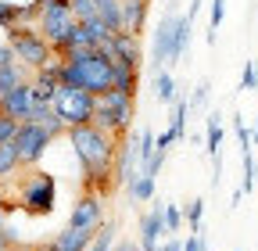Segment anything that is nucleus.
Wrapping results in <instances>:
<instances>
[{"instance_id":"nucleus-1","label":"nucleus","mask_w":258,"mask_h":251,"mask_svg":"<svg viewBox=\"0 0 258 251\" xmlns=\"http://www.w3.org/2000/svg\"><path fill=\"white\" fill-rule=\"evenodd\" d=\"M64 140H69L76 162H79V169H83L86 194L108 198V194L115 191L111 165H115V154H118V140L108 137L104 130H97V126H72V130L64 133Z\"/></svg>"},{"instance_id":"nucleus-2","label":"nucleus","mask_w":258,"mask_h":251,"mask_svg":"<svg viewBox=\"0 0 258 251\" xmlns=\"http://www.w3.org/2000/svg\"><path fill=\"white\" fill-rule=\"evenodd\" d=\"M61 86L90 90L93 97H104L108 90H115V61H108L97 47L72 50L69 57H61Z\"/></svg>"},{"instance_id":"nucleus-3","label":"nucleus","mask_w":258,"mask_h":251,"mask_svg":"<svg viewBox=\"0 0 258 251\" xmlns=\"http://www.w3.org/2000/svg\"><path fill=\"white\" fill-rule=\"evenodd\" d=\"M176 4H179V0H169L161 22L154 25V40H151V72H161L165 65H176V61H183V54L190 50L194 22H190Z\"/></svg>"},{"instance_id":"nucleus-4","label":"nucleus","mask_w":258,"mask_h":251,"mask_svg":"<svg viewBox=\"0 0 258 251\" xmlns=\"http://www.w3.org/2000/svg\"><path fill=\"white\" fill-rule=\"evenodd\" d=\"M133 118H137V97L118 93V90H108L104 97H97L93 126H97V130H104L108 137H115V140L133 137Z\"/></svg>"},{"instance_id":"nucleus-5","label":"nucleus","mask_w":258,"mask_h":251,"mask_svg":"<svg viewBox=\"0 0 258 251\" xmlns=\"http://www.w3.org/2000/svg\"><path fill=\"white\" fill-rule=\"evenodd\" d=\"M57 205V179L50 172L32 169L18 179V208L25 215H50Z\"/></svg>"},{"instance_id":"nucleus-6","label":"nucleus","mask_w":258,"mask_h":251,"mask_svg":"<svg viewBox=\"0 0 258 251\" xmlns=\"http://www.w3.org/2000/svg\"><path fill=\"white\" fill-rule=\"evenodd\" d=\"M4 43L15 50V61H18V65H25L29 72H36V69L50 65V61H57V57H54V47L40 36L36 25H15Z\"/></svg>"},{"instance_id":"nucleus-7","label":"nucleus","mask_w":258,"mask_h":251,"mask_svg":"<svg viewBox=\"0 0 258 251\" xmlns=\"http://www.w3.org/2000/svg\"><path fill=\"white\" fill-rule=\"evenodd\" d=\"M54 111L57 118L69 126H93V115H97V97L90 90H76V86H61L57 97H54Z\"/></svg>"},{"instance_id":"nucleus-8","label":"nucleus","mask_w":258,"mask_h":251,"mask_svg":"<svg viewBox=\"0 0 258 251\" xmlns=\"http://www.w3.org/2000/svg\"><path fill=\"white\" fill-rule=\"evenodd\" d=\"M54 137L47 126H36V122H22L18 126V137H15V147H18V162L22 165H36L43 154L50 151Z\"/></svg>"},{"instance_id":"nucleus-9","label":"nucleus","mask_w":258,"mask_h":251,"mask_svg":"<svg viewBox=\"0 0 258 251\" xmlns=\"http://www.w3.org/2000/svg\"><path fill=\"white\" fill-rule=\"evenodd\" d=\"M137 244L140 251H161V244H165L172 233L165 230V201H151V208L140 215V226H137Z\"/></svg>"},{"instance_id":"nucleus-10","label":"nucleus","mask_w":258,"mask_h":251,"mask_svg":"<svg viewBox=\"0 0 258 251\" xmlns=\"http://www.w3.org/2000/svg\"><path fill=\"white\" fill-rule=\"evenodd\" d=\"M97 50H101L108 61H115L118 69H137L140 72V65H144V43H140V36H129V33H115Z\"/></svg>"},{"instance_id":"nucleus-11","label":"nucleus","mask_w":258,"mask_h":251,"mask_svg":"<svg viewBox=\"0 0 258 251\" xmlns=\"http://www.w3.org/2000/svg\"><path fill=\"white\" fill-rule=\"evenodd\" d=\"M69 226L76 230H86V233H97L104 226V198L101 194H83L72 212H69Z\"/></svg>"},{"instance_id":"nucleus-12","label":"nucleus","mask_w":258,"mask_h":251,"mask_svg":"<svg viewBox=\"0 0 258 251\" xmlns=\"http://www.w3.org/2000/svg\"><path fill=\"white\" fill-rule=\"evenodd\" d=\"M222 137H226V126H222V111L215 108V111H208V115H205V151H208V158H212V169H215V176H212V186H219V176H222V154H219V147H222Z\"/></svg>"},{"instance_id":"nucleus-13","label":"nucleus","mask_w":258,"mask_h":251,"mask_svg":"<svg viewBox=\"0 0 258 251\" xmlns=\"http://www.w3.org/2000/svg\"><path fill=\"white\" fill-rule=\"evenodd\" d=\"M140 169V158H137V133L118 140V154H115V165H111V179L115 186H125L133 179V172Z\"/></svg>"},{"instance_id":"nucleus-14","label":"nucleus","mask_w":258,"mask_h":251,"mask_svg":"<svg viewBox=\"0 0 258 251\" xmlns=\"http://www.w3.org/2000/svg\"><path fill=\"white\" fill-rule=\"evenodd\" d=\"M32 83H22V86H15V90H8L4 97H0V111L4 115H11V118H18V122H25L29 118V111H32Z\"/></svg>"},{"instance_id":"nucleus-15","label":"nucleus","mask_w":258,"mask_h":251,"mask_svg":"<svg viewBox=\"0 0 258 251\" xmlns=\"http://www.w3.org/2000/svg\"><path fill=\"white\" fill-rule=\"evenodd\" d=\"M147 15H151V0H122V33L140 36L147 29Z\"/></svg>"},{"instance_id":"nucleus-16","label":"nucleus","mask_w":258,"mask_h":251,"mask_svg":"<svg viewBox=\"0 0 258 251\" xmlns=\"http://www.w3.org/2000/svg\"><path fill=\"white\" fill-rule=\"evenodd\" d=\"M154 191H158V176L151 172H133V179L125 183V194H129V205H151L154 201Z\"/></svg>"},{"instance_id":"nucleus-17","label":"nucleus","mask_w":258,"mask_h":251,"mask_svg":"<svg viewBox=\"0 0 258 251\" xmlns=\"http://www.w3.org/2000/svg\"><path fill=\"white\" fill-rule=\"evenodd\" d=\"M90 240H93V233L76 230V226H64V230L50 240V247H54V251H86V247H90Z\"/></svg>"},{"instance_id":"nucleus-18","label":"nucleus","mask_w":258,"mask_h":251,"mask_svg":"<svg viewBox=\"0 0 258 251\" xmlns=\"http://www.w3.org/2000/svg\"><path fill=\"white\" fill-rule=\"evenodd\" d=\"M176 97H179V86H176L172 72H169V69L154 72V101H158V104H165V108H172Z\"/></svg>"},{"instance_id":"nucleus-19","label":"nucleus","mask_w":258,"mask_h":251,"mask_svg":"<svg viewBox=\"0 0 258 251\" xmlns=\"http://www.w3.org/2000/svg\"><path fill=\"white\" fill-rule=\"evenodd\" d=\"M97 18L111 33H122V0H97Z\"/></svg>"},{"instance_id":"nucleus-20","label":"nucleus","mask_w":258,"mask_h":251,"mask_svg":"<svg viewBox=\"0 0 258 251\" xmlns=\"http://www.w3.org/2000/svg\"><path fill=\"white\" fill-rule=\"evenodd\" d=\"M22 83H29V69H25V65H18V61L4 65V69H0V97H4L8 90L22 86Z\"/></svg>"},{"instance_id":"nucleus-21","label":"nucleus","mask_w":258,"mask_h":251,"mask_svg":"<svg viewBox=\"0 0 258 251\" xmlns=\"http://www.w3.org/2000/svg\"><path fill=\"white\" fill-rule=\"evenodd\" d=\"M183 223H186V233H201V223H205V198H190L183 205Z\"/></svg>"},{"instance_id":"nucleus-22","label":"nucleus","mask_w":258,"mask_h":251,"mask_svg":"<svg viewBox=\"0 0 258 251\" xmlns=\"http://www.w3.org/2000/svg\"><path fill=\"white\" fill-rule=\"evenodd\" d=\"M115 233H118V223H115V219H108V223L93 233V240H90V247H86V251H111V247H115V240H118Z\"/></svg>"},{"instance_id":"nucleus-23","label":"nucleus","mask_w":258,"mask_h":251,"mask_svg":"<svg viewBox=\"0 0 258 251\" xmlns=\"http://www.w3.org/2000/svg\"><path fill=\"white\" fill-rule=\"evenodd\" d=\"M18 169H22V162H18V147H15V144H0V183L11 179Z\"/></svg>"},{"instance_id":"nucleus-24","label":"nucleus","mask_w":258,"mask_h":251,"mask_svg":"<svg viewBox=\"0 0 258 251\" xmlns=\"http://www.w3.org/2000/svg\"><path fill=\"white\" fill-rule=\"evenodd\" d=\"M115 90H118V93H129V97H137V90H140V72H137V69H118V65H115Z\"/></svg>"},{"instance_id":"nucleus-25","label":"nucleus","mask_w":258,"mask_h":251,"mask_svg":"<svg viewBox=\"0 0 258 251\" xmlns=\"http://www.w3.org/2000/svg\"><path fill=\"white\" fill-rule=\"evenodd\" d=\"M244 179H240V194H254L258 191V162H254V151H244Z\"/></svg>"},{"instance_id":"nucleus-26","label":"nucleus","mask_w":258,"mask_h":251,"mask_svg":"<svg viewBox=\"0 0 258 251\" xmlns=\"http://www.w3.org/2000/svg\"><path fill=\"white\" fill-rule=\"evenodd\" d=\"M208 101H212V83L208 79H201L198 86H190V115L208 111Z\"/></svg>"},{"instance_id":"nucleus-27","label":"nucleus","mask_w":258,"mask_h":251,"mask_svg":"<svg viewBox=\"0 0 258 251\" xmlns=\"http://www.w3.org/2000/svg\"><path fill=\"white\" fill-rule=\"evenodd\" d=\"M165 230H169L172 237H179V233L186 230V223H183V205L165 201Z\"/></svg>"},{"instance_id":"nucleus-28","label":"nucleus","mask_w":258,"mask_h":251,"mask_svg":"<svg viewBox=\"0 0 258 251\" xmlns=\"http://www.w3.org/2000/svg\"><path fill=\"white\" fill-rule=\"evenodd\" d=\"M18 25V4L15 0H0V33H11Z\"/></svg>"},{"instance_id":"nucleus-29","label":"nucleus","mask_w":258,"mask_h":251,"mask_svg":"<svg viewBox=\"0 0 258 251\" xmlns=\"http://www.w3.org/2000/svg\"><path fill=\"white\" fill-rule=\"evenodd\" d=\"M226 18V0H212V15H208V43H215V33Z\"/></svg>"},{"instance_id":"nucleus-30","label":"nucleus","mask_w":258,"mask_h":251,"mask_svg":"<svg viewBox=\"0 0 258 251\" xmlns=\"http://www.w3.org/2000/svg\"><path fill=\"white\" fill-rule=\"evenodd\" d=\"M50 118H54V104H47V101H32V111H29V118H25V122L47 126Z\"/></svg>"},{"instance_id":"nucleus-31","label":"nucleus","mask_w":258,"mask_h":251,"mask_svg":"<svg viewBox=\"0 0 258 251\" xmlns=\"http://www.w3.org/2000/svg\"><path fill=\"white\" fill-rule=\"evenodd\" d=\"M18 118H11V115H4L0 111V144H15V137H18Z\"/></svg>"},{"instance_id":"nucleus-32","label":"nucleus","mask_w":258,"mask_h":251,"mask_svg":"<svg viewBox=\"0 0 258 251\" xmlns=\"http://www.w3.org/2000/svg\"><path fill=\"white\" fill-rule=\"evenodd\" d=\"M72 15H76V22L97 18V0H72Z\"/></svg>"},{"instance_id":"nucleus-33","label":"nucleus","mask_w":258,"mask_h":251,"mask_svg":"<svg viewBox=\"0 0 258 251\" xmlns=\"http://www.w3.org/2000/svg\"><path fill=\"white\" fill-rule=\"evenodd\" d=\"M240 90H258V57L244 61V76H240Z\"/></svg>"},{"instance_id":"nucleus-34","label":"nucleus","mask_w":258,"mask_h":251,"mask_svg":"<svg viewBox=\"0 0 258 251\" xmlns=\"http://www.w3.org/2000/svg\"><path fill=\"white\" fill-rule=\"evenodd\" d=\"M233 133H237V140H240V154H244V151H254V144H251V130L244 126L240 115H233Z\"/></svg>"},{"instance_id":"nucleus-35","label":"nucleus","mask_w":258,"mask_h":251,"mask_svg":"<svg viewBox=\"0 0 258 251\" xmlns=\"http://www.w3.org/2000/svg\"><path fill=\"white\" fill-rule=\"evenodd\" d=\"M183 251H208V237H205V233H190V237H183Z\"/></svg>"},{"instance_id":"nucleus-36","label":"nucleus","mask_w":258,"mask_h":251,"mask_svg":"<svg viewBox=\"0 0 258 251\" xmlns=\"http://www.w3.org/2000/svg\"><path fill=\"white\" fill-rule=\"evenodd\" d=\"M11 247H18V233L11 226H0V251H11Z\"/></svg>"},{"instance_id":"nucleus-37","label":"nucleus","mask_w":258,"mask_h":251,"mask_svg":"<svg viewBox=\"0 0 258 251\" xmlns=\"http://www.w3.org/2000/svg\"><path fill=\"white\" fill-rule=\"evenodd\" d=\"M111 251H140V244L133 240V237H125V240H115V247Z\"/></svg>"},{"instance_id":"nucleus-38","label":"nucleus","mask_w":258,"mask_h":251,"mask_svg":"<svg viewBox=\"0 0 258 251\" xmlns=\"http://www.w3.org/2000/svg\"><path fill=\"white\" fill-rule=\"evenodd\" d=\"M201 8H205V0H190V8H186V18L194 22V18L201 15Z\"/></svg>"},{"instance_id":"nucleus-39","label":"nucleus","mask_w":258,"mask_h":251,"mask_svg":"<svg viewBox=\"0 0 258 251\" xmlns=\"http://www.w3.org/2000/svg\"><path fill=\"white\" fill-rule=\"evenodd\" d=\"M161 251H183V237H169L165 244H161Z\"/></svg>"},{"instance_id":"nucleus-40","label":"nucleus","mask_w":258,"mask_h":251,"mask_svg":"<svg viewBox=\"0 0 258 251\" xmlns=\"http://www.w3.org/2000/svg\"><path fill=\"white\" fill-rule=\"evenodd\" d=\"M0 226H8V208H4V198H0Z\"/></svg>"},{"instance_id":"nucleus-41","label":"nucleus","mask_w":258,"mask_h":251,"mask_svg":"<svg viewBox=\"0 0 258 251\" xmlns=\"http://www.w3.org/2000/svg\"><path fill=\"white\" fill-rule=\"evenodd\" d=\"M251 144H258V122H254V133H251Z\"/></svg>"},{"instance_id":"nucleus-42","label":"nucleus","mask_w":258,"mask_h":251,"mask_svg":"<svg viewBox=\"0 0 258 251\" xmlns=\"http://www.w3.org/2000/svg\"><path fill=\"white\" fill-rule=\"evenodd\" d=\"M11 251H36V247H25V244H18V247H11Z\"/></svg>"},{"instance_id":"nucleus-43","label":"nucleus","mask_w":258,"mask_h":251,"mask_svg":"<svg viewBox=\"0 0 258 251\" xmlns=\"http://www.w3.org/2000/svg\"><path fill=\"white\" fill-rule=\"evenodd\" d=\"M36 251H54V247H50V244H43V247H36Z\"/></svg>"}]
</instances>
